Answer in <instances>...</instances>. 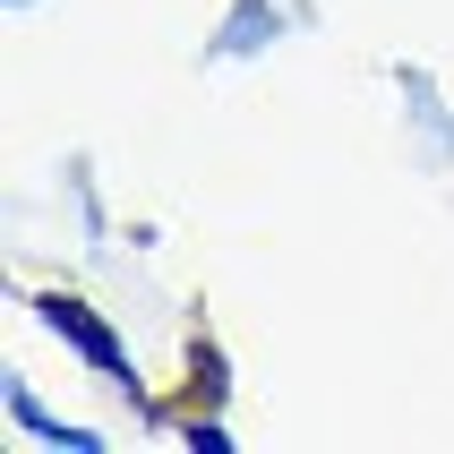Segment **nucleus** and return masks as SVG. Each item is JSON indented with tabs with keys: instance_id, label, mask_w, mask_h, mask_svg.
Returning a JSON list of instances; mask_svg holds the SVG:
<instances>
[{
	"instance_id": "3",
	"label": "nucleus",
	"mask_w": 454,
	"mask_h": 454,
	"mask_svg": "<svg viewBox=\"0 0 454 454\" xmlns=\"http://www.w3.org/2000/svg\"><path fill=\"white\" fill-rule=\"evenodd\" d=\"M266 18H275L266 0H240V9L223 18V35H215V51H257V35H266Z\"/></svg>"
},
{
	"instance_id": "2",
	"label": "nucleus",
	"mask_w": 454,
	"mask_h": 454,
	"mask_svg": "<svg viewBox=\"0 0 454 454\" xmlns=\"http://www.w3.org/2000/svg\"><path fill=\"white\" fill-rule=\"evenodd\" d=\"M0 403H9V420H18V429L51 437V446H69V454H103V437H95V429H77V420H51V411L26 395V378H0Z\"/></svg>"
},
{
	"instance_id": "1",
	"label": "nucleus",
	"mask_w": 454,
	"mask_h": 454,
	"mask_svg": "<svg viewBox=\"0 0 454 454\" xmlns=\"http://www.w3.org/2000/svg\"><path fill=\"white\" fill-rule=\"evenodd\" d=\"M35 317H43V326L60 334V343H69L77 360H86V369H103V378H112V386L129 395V403H137V369H129L121 334L103 326V317H95L86 301H69V292H35Z\"/></svg>"
}]
</instances>
